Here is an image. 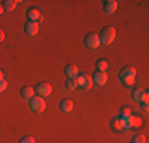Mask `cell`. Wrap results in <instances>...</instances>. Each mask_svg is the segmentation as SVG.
<instances>
[{"instance_id":"obj_25","label":"cell","mask_w":149,"mask_h":143,"mask_svg":"<svg viewBox=\"0 0 149 143\" xmlns=\"http://www.w3.org/2000/svg\"><path fill=\"white\" fill-rule=\"evenodd\" d=\"M5 40V34H3V30H0V43Z\"/></svg>"},{"instance_id":"obj_28","label":"cell","mask_w":149,"mask_h":143,"mask_svg":"<svg viewBox=\"0 0 149 143\" xmlns=\"http://www.w3.org/2000/svg\"><path fill=\"white\" fill-rule=\"evenodd\" d=\"M130 143H132V142H130Z\"/></svg>"},{"instance_id":"obj_19","label":"cell","mask_w":149,"mask_h":143,"mask_svg":"<svg viewBox=\"0 0 149 143\" xmlns=\"http://www.w3.org/2000/svg\"><path fill=\"white\" fill-rule=\"evenodd\" d=\"M106 69H108V62H106L105 59H98V60H97V70L105 72Z\"/></svg>"},{"instance_id":"obj_11","label":"cell","mask_w":149,"mask_h":143,"mask_svg":"<svg viewBox=\"0 0 149 143\" xmlns=\"http://www.w3.org/2000/svg\"><path fill=\"white\" fill-rule=\"evenodd\" d=\"M24 30H26L27 35L33 37V35L38 34V24H37V22H32V21H27L26 26H24Z\"/></svg>"},{"instance_id":"obj_17","label":"cell","mask_w":149,"mask_h":143,"mask_svg":"<svg viewBox=\"0 0 149 143\" xmlns=\"http://www.w3.org/2000/svg\"><path fill=\"white\" fill-rule=\"evenodd\" d=\"M113 127H114V130H124V118H120V116H118V118H114V119H113Z\"/></svg>"},{"instance_id":"obj_12","label":"cell","mask_w":149,"mask_h":143,"mask_svg":"<svg viewBox=\"0 0 149 143\" xmlns=\"http://www.w3.org/2000/svg\"><path fill=\"white\" fill-rule=\"evenodd\" d=\"M103 8L106 13H114L118 10V2L116 0H106V2H103Z\"/></svg>"},{"instance_id":"obj_24","label":"cell","mask_w":149,"mask_h":143,"mask_svg":"<svg viewBox=\"0 0 149 143\" xmlns=\"http://www.w3.org/2000/svg\"><path fill=\"white\" fill-rule=\"evenodd\" d=\"M141 108H143V111H149V107H148V103H141Z\"/></svg>"},{"instance_id":"obj_26","label":"cell","mask_w":149,"mask_h":143,"mask_svg":"<svg viewBox=\"0 0 149 143\" xmlns=\"http://www.w3.org/2000/svg\"><path fill=\"white\" fill-rule=\"evenodd\" d=\"M2 13H3V6H2V3H0V16H2Z\"/></svg>"},{"instance_id":"obj_2","label":"cell","mask_w":149,"mask_h":143,"mask_svg":"<svg viewBox=\"0 0 149 143\" xmlns=\"http://www.w3.org/2000/svg\"><path fill=\"white\" fill-rule=\"evenodd\" d=\"M135 76H136L135 67H124V69L119 72V78L124 84H132L135 81Z\"/></svg>"},{"instance_id":"obj_9","label":"cell","mask_w":149,"mask_h":143,"mask_svg":"<svg viewBox=\"0 0 149 143\" xmlns=\"http://www.w3.org/2000/svg\"><path fill=\"white\" fill-rule=\"evenodd\" d=\"M91 76H92V81H94L95 84H98V86H103V84H106V81H108L106 72H100V70H97L94 75H91Z\"/></svg>"},{"instance_id":"obj_23","label":"cell","mask_w":149,"mask_h":143,"mask_svg":"<svg viewBox=\"0 0 149 143\" xmlns=\"http://www.w3.org/2000/svg\"><path fill=\"white\" fill-rule=\"evenodd\" d=\"M6 88H8V83L5 80H0V92H3Z\"/></svg>"},{"instance_id":"obj_13","label":"cell","mask_w":149,"mask_h":143,"mask_svg":"<svg viewBox=\"0 0 149 143\" xmlns=\"http://www.w3.org/2000/svg\"><path fill=\"white\" fill-rule=\"evenodd\" d=\"M65 76L67 78H76L78 76V67L74 64H70V65L65 67Z\"/></svg>"},{"instance_id":"obj_7","label":"cell","mask_w":149,"mask_h":143,"mask_svg":"<svg viewBox=\"0 0 149 143\" xmlns=\"http://www.w3.org/2000/svg\"><path fill=\"white\" fill-rule=\"evenodd\" d=\"M132 97L135 102H141V103H148L149 100V94L148 91H141V89H135L132 92Z\"/></svg>"},{"instance_id":"obj_22","label":"cell","mask_w":149,"mask_h":143,"mask_svg":"<svg viewBox=\"0 0 149 143\" xmlns=\"http://www.w3.org/2000/svg\"><path fill=\"white\" fill-rule=\"evenodd\" d=\"M19 143H35V138L33 137H22Z\"/></svg>"},{"instance_id":"obj_15","label":"cell","mask_w":149,"mask_h":143,"mask_svg":"<svg viewBox=\"0 0 149 143\" xmlns=\"http://www.w3.org/2000/svg\"><path fill=\"white\" fill-rule=\"evenodd\" d=\"M21 95H22L24 99H32L35 95V89L30 88V86H24V88L21 89Z\"/></svg>"},{"instance_id":"obj_20","label":"cell","mask_w":149,"mask_h":143,"mask_svg":"<svg viewBox=\"0 0 149 143\" xmlns=\"http://www.w3.org/2000/svg\"><path fill=\"white\" fill-rule=\"evenodd\" d=\"M132 143H146V135H143V134H135Z\"/></svg>"},{"instance_id":"obj_8","label":"cell","mask_w":149,"mask_h":143,"mask_svg":"<svg viewBox=\"0 0 149 143\" xmlns=\"http://www.w3.org/2000/svg\"><path fill=\"white\" fill-rule=\"evenodd\" d=\"M140 124H141V119H140V116H133V114H130V116L124 118V127H125V129L138 127Z\"/></svg>"},{"instance_id":"obj_18","label":"cell","mask_w":149,"mask_h":143,"mask_svg":"<svg viewBox=\"0 0 149 143\" xmlns=\"http://www.w3.org/2000/svg\"><path fill=\"white\" fill-rule=\"evenodd\" d=\"M65 88L68 89V91H73V89H76V88H78L76 80H74V78H68V80H67V83H65Z\"/></svg>"},{"instance_id":"obj_4","label":"cell","mask_w":149,"mask_h":143,"mask_svg":"<svg viewBox=\"0 0 149 143\" xmlns=\"http://www.w3.org/2000/svg\"><path fill=\"white\" fill-rule=\"evenodd\" d=\"M74 80H76V83H78V88L91 89L92 84H94V81H92V76H91L89 73H81V75H78Z\"/></svg>"},{"instance_id":"obj_21","label":"cell","mask_w":149,"mask_h":143,"mask_svg":"<svg viewBox=\"0 0 149 143\" xmlns=\"http://www.w3.org/2000/svg\"><path fill=\"white\" fill-rule=\"evenodd\" d=\"M130 114H132V110H130L129 107H122V108H120V113H119L120 118H127V116H130Z\"/></svg>"},{"instance_id":"obj_14","label":"cell","mask_w":149,"mask_h":143,"mask_svg":"<svg viewBox=\"0 0 149 143\" xmlns=\"http://www.w3.org/2000/svg\"><path fill=\"white\" fill-rule=\"evenodd\" d=\"M60 110H62L63 113H70L73 110V100H70V99L62 100V102H60Z\"/></svg>"},{"instance_id":"obj_27","label":"cell","mask_w":149,"mask_h":143,"mask_svg":"<svg viewBox=\"0 0 149 143\" xmlns=\"http://www.w3.org/2000/svg\"><path fill=\"white\" fill-rule=\"evenodd\" d=\"M0 80H3V72L0 70Z\"/></svg>"},{"instance_id":"obj_10","label":"cell","mask_w":149,"mask_h":143,"mask_svg":"<svg viewBox=\"0 0 149 143\" xmlns=\"http://www.w3.org/2000/svg\"><path fill=\"white\" fill-rule=\"evenodd\" d=\"M27 18H29V21H32V22H40L41 19H43V14H41V11L38 8H29L27 10Z\"/></svg>"},{"instance_id":"obj_16","label":"cell","mask_w":149,"mask_h":143,"mask_svg":"<svg viewBox=\"0 0 149 143\" xmlns=\"http://www.w3.org/2000/svg\"><path fill=\"white\" fill-rule=\"evenodd\" d=\"M17 3H19V2H16V0H5V2H2L3 11H13V10L16 8Z\"/></svg>"},{"instance_id":"obj_3","label":"cell","mask_w":149,"mask_h":143,"mask_svg":"<svg viewBox=\"0 0 149 143\" xmlns=\"http://www.w3.org/2000/svg\"><path fill=\"white\" fill-rule=\"evenodd\" d=\"M30 108H32V111H35V113L45 111L46 103H45L43 97H40V95H33V97L30 99Z\"/></svg>"},{"instance_id":"obj_6","label":"cell","mask_w":149,"mask_h":143,"mask_svg":"<svg viewBox=\"0 0 149 143\" xmlns=\"http://www.w3.org/2000/svg\"><path fill=\"white\" fill-rule=\"evenodd\" d=\"M35 92H38L40 97H46V95H49L52 92V88H51V84H49V83L41 81V83H38V86L35 88Z\"/></svg>"},{"instance_id":"obj_5","label":"cell","mask_w":149,"mask_h":143,"mask_svg":"<svg viewBox=\"0 0 149 143\" xmlns=\"http://www.w3.org/2000/svg\"><path fill=\"white\" fill-rule=\"evenodd\" d=\"M84 45L89 49H95V48L100 46V38H98L97 34H87L86 37H84Z\"/></svg>"},{"instance_id":"obj_1","label":"cell","mask_w":149,"mask_h":143,"mask_svg":"<svg viewBox=\"0 0 149 143\" xmlns=\"http://www.w3.org/2000/svg\"><path fill=\"white\" fill-rule=\"evenodd\" d=\"M114 37H116V29L113 26H106L102 29L100 35H98V38H100V43H103V45H109V43L114 41Z\"/></svg>"}]
</instances>
